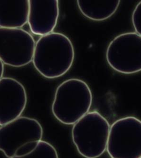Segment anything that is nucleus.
Segmentation results:
<instances>
[{"label":"nucleus","instance_id":"f257e3e1","mask_svg":"<svg viewBox=\"0 0 141 158\" xmlns=\"http://www.w3.org/2000/svg\"><path fill=\"white\" fill-rule=\"evenodd\" d=\"M74 58L75 51L70 40L62 33L52 32L38 40L32 61L42 76L55 79L70 70Z\"/></svg>","mask_w":141,"mask_h":158},{"label":"nucleus","instance_id":"f03ea898","mask_svg":"<svg viewBox=\"0 0 141 158\" xmlns=\"http://www.w3.org/2000/svg\"><path fill=\"white\" fill-rule=\"evenodd\" d=\"M93 101L87 83L77 78L68 79L58 87L52 104V114L65 125H73L89 112Z\"/></svg>","mask_w":141,"mask_h":158},{"label":"nucleus","instance_id":"7ed1b4c3","mask_svg":"<svg viewBox=\"0 0 141 158\" xmlns=\"http://www.w3.org/2000/svg\"><path fill=\"white\" fill-rule=\"evenodd\" d=\"M110 124L98 111L88 112L73 124L71 135L78 152L85 158H98L107 149Z\"/></svg>","mask_w":141,"mask_h":158},{"label":"nucleus","instance_id":"20e7f679","mask_svg":"<svg viewBox=\"0 0 141 158\" xmlns=\"http://www.w3.org/2000/svg\"><path fill=\"white\" fill-rule=\"evenodd\" d=\"M111 158H141V122L135 117L118 119L109 130L107 149Z\"/></svg>","mask_w":141,"mask_h":158},{"label":"nucleus","instance_id":"39448f33","mask_svg":"<svg viewBox=\"0 0 141 158\" xmlns=\"http://www.w3.org/2000/svg\"><path fill=\"white\" fill-rule=\"evenodd\" d=\"M106 59L115 71L131 74L141 70V36L136 32H127L115 38L109 44Z\"/></svg>","mask_w":141,"mask_h":158},{"label":"nucleus","instance_id":"423d86ee","mask_svg":"<svg viewBox=\"0 0 141 158\" xmlns=\"http://www.w3.org/2000/svg\"><path fill=\"white\" fill-rule=\"evenodd\" d=\"M35 42L28 31L20 28L0 27V60L3 64L21 67L32 60Z\"/></svg>","mask_w":141,"mask_h":158},{"label":"nucleus","instance_id":"0eeeda50","mask_svg":"<svg viewBox=\"0 0 141 158\" xmlns=\"http://www.w3.org/2000/svg\"><path fill=\"white\" fill-rule=\"evenodd\" d=\"M43 132L37 120L20 117L0 127V151L7 158H12L23 146L42 140Z\"/></svg>","mask_w":141,"mask_h":158},{"label":"nucleus","instance_id":"6e6552de","mask_svg":"<svg viewBox=\"0 0 141 158\" xmlns=\"http://www.w3.org/2000/svg\"><path fill=\"white\" fill-rule=\"evenodd\" d=\"M27 102V93L21 82L8 77L0 80L1 126L20 117L25 110Z\"/></svg>","mask_w":141,"mask_h":158},{"label":"nucleus","instance_id":"1a4fd4ad","mask_svg":"<svg viewBox=\"0 0 141 158\" xmlns=\"http://www.w3.org/2000/svg\"><path fill=\"white\" fill-rule=\"evenodd\" d=\"M28 23L30 31L37 35L51 33L59 16L58 0H30Z\"/></svg>","mask_w":141,"mask_h":158},{"label":"nucleus","instance_id":"9d476101","mask_svg":"<svg viewBox=\"0 0 141 158\" xmlns=\"http://www.w3.org/2000/svg\"><path fill=\"white\" fill-rule=\"evenodd\" d=\"M28 0H0V27L20 28L28 21Z\"/></svg>","mask_w":141,"mask_h":158},{"label":"nucleus","instance_id":"9b49d317","mask_svg":"<svg viewBox=\"0 0 141 158\" xmlns=\"http://www.w3.org/2000/svg\"><path fill=\"white\" fill-rule=\"evenodd\" d=\"M119 0H78V7L87 18L95 21L107 20L116 12Z\"/></svg>","mask_w":141,"mask_h":158},{"label":"nucleus","instance_id":"f8f14e48","mask_svg":"<svg viewBox=\"0 0 141 158\" xmlns=\"http://www.w3.org/2000/svg\"><path fill=\"white\" fill-rule=\"evenodd\" d=\"M12 158H58V156L53 145L42 140L30 153L22 157L14 156Z\"/></svg>","mask_w":141,"mask_h":158},{"label":"nucleus","instance_id":"ddd939ff","mask_svg":"<svg viewBox=\"0 0 141 158\" xmlns=\"http://www.w3.org/2000/svg\"><path fill=\"white\" fill-rule=\"evenodd\" d=\"M132 23L135 32L138 35H141V2L136 5L132 15Z\"/></svg>","mask_w":141,"mask_h":158},{"label":"nucleus","instance_id":"4468645a","mask_svg":"<svg viewBox=\"0 0 141 158\" xmlns=\"http://www.w3.org/2000/svg\"><path fill=\"white\" fill-rule=\"evenodd\" d=\"M3 73H4V64L0 60V80L2 78Z\"/></svg>","mask_w":141,"mask_h":158}]
</instances>
